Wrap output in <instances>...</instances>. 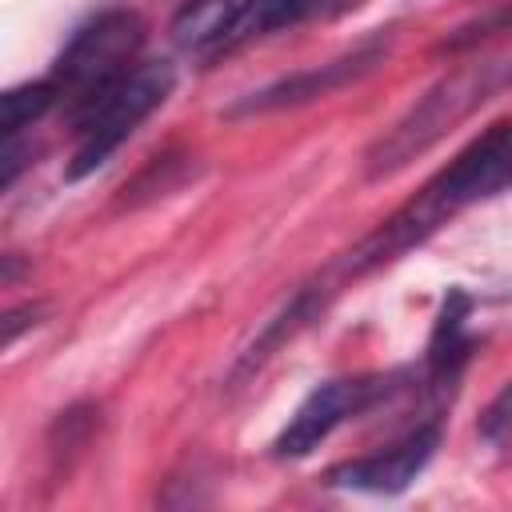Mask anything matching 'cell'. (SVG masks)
I'll list each match as a JSON object with an SVG mask.
<instances>
[{"label":"cell","instance_id":"cell-1","mask_svg":"<svg viewBox=\"0 0 512 512\" xmlns=\"http://www.w3.org/2000/svg\"><path fill=\"white\" fill-rule=\"evenodd\" d=\"M504 188H512V120L484 128L464 152H456L408 204H400L376 232H368L340 260V272L364 276L392 264L408 248L424 244L440 224Z\"/></svg>","mask_w":512,"mask_h":512},{"label":"cell","instance_id":"cell-2","mask_svg":"<svg viewBox=\"0 0 512 512\" xmlns=\"http://www.w3.org/2000/svg\"><path fill=\"white\" fill-rule=\"evenodd\" d=\"M508 88H512V56H484L452 68L388 132L372 140V148L364 152V176L368 180L396 176L400 168H408L416 156L436 148L452 128H460L472 112H480L488 100H496Z\"/></svg>","mask_w":512,"mask_h":512},{"label":"cell","instance_id":"cell-3","mask_svg":"<svg viewBox=\"0 0 512 512\" xmlns=\"http://www.w3.org/2000/svg\"><path fill=\"white\" fill-rule=\"evenodd\" d=\"M176 84V72L168 60H144L136 64L128 76H120L108 92H100L92 104H84L76 112V152L68 164V180H84L88 172H96L100 164H108V156L168 100Z\"/></svg>","mask_w":512,"mask_h":512},{"label":"cell","instance_id":"cell-4","mask_svg":"<svg viewBox=\"0 0 512 512\" xmlns=\"http://www.w3.org/2000/svg\"><path fill=\"white\" fill-rule=\"evenodd\" d=\"M140 44H144V20L128 8H108L92 16L84 28H76V36L48 72L56 92L72 100V116L136 68L132 60Z\"/></svg>","mask_w":512,"mask_h":512},{"label":"cell","instance_id":"cell-5","mask_svg":"<svg viewBox=\"0 0 512 512\" xmlns=\"http://www.w3.org/2000/svg\"><path fill=\"white\" fill-rule=\"evenodd\" d=\"M388 392V380L380 376H352V380H328L316 392L304 396V404L292 412V420L280 428L276 436V456L284 460H300L312 448H320L348 416H360L364 408H372L380 396Z\"/></svg>","mask_w":512,"mask_h":512},{"label":"cell","instance_id":"cell-6","mask_svg":"<svg viewBox=\"0 0 512 512\" xmlns=\"http://www.w3.org/2000/svg\"><path fill=\"white\" fill-rule=\"evenodd\" d=\"M436 444H440V424H420L400 444L332 468L328 484L352 488V492H372V496H396V492H404L424 472V464L432 460Z\"/></svg>","mask_w":512,"mask_h":512},{"label":"cell","instance_id":"cell-7","mask_svg":"<svg viewBox=\"0 0 512 512\" xmlns=\"http://www.w3.org/2000/svg\"><path fill=\"white\" fill-rule=\"evenodd\" d=\"M384 52H388V44H384V40H368V44H360V48H352V52H344V56H336V60L320 64V68H308V72L284 76V80H276V84H268V88H260V92H252V96H244L240 104H232V108H228V116H244V112H272V108H284V104H300V100L328 96V92H336V88H344V84L360 80L364 72H372V68L384 60Z\"/></svg>","mask_w":512,"mask_h":512},{"label":"cell","instance_id":"cell-8","mask_svg":"<svg viewBox=\"0 0 512 512\" xmlns=\"http://www.w3.org/2000/svg\"><path fill=\"white\" fill-rule=\"evenodd\" d=\"M240 0H184L180 12L172 16V40L176 48L192 56H216L228 52L232 20H236Z\"/></svg>","mask_w":512,"mask_h":512},{"label":"cell","instance_id":"cell-9","mask_svg":"<svg viewBox=\"0 0 512 512\" xmlns=\"http://www.w3.org/2000/svg\"><path fill=\"white\" fill-rule=\"evenodd\" d=\"M464 324H468V296L464 292H448V300H444V308L436 316V328H432V344H428V376H432V384H448L464 368L468 348H472Z\"/></svg>","mask_w":512,"mask_h":512},{"label":"cell","instance_id":"cell-10","mask_svg":"<svg viewBox=\"0 0 512 512\" xmlns=\"http://www.w3.org/2000/svg\"><path fill=\"white\" fill-rule=\"evenodd\" d=\"M336 8L332 0H240L236 8V20H232V36H228V48L252 40V36H264V32H276V28H288V24H300L308 16H320Z\"/></svg>","mask_w":512,"mask_h":512},{"label":"cell","instance_id":"cell-11","mask_svg":"<svg viewBox=\"0 0 512 512\" xmlns=\"http://www.w3.org/2000/svg\"><path fill=\"white\" fill-rule=\"evenodd\" d=\"M60 100L52 80H32V84H16L4 92V136L16 140L24 128H32L52 104Z\"/></svg>","mask_w":512,"mask_h":512},{"label":"cell","instance_id":"cell-12","mask_svg":"<svg viewBox=\"0 0 512 512\" xmlns=\"http://www.w3.org/2000/svg\"><path fill=\"white\" fill-rule=\"evenodd\" d=\"M480 436L492 440V444H500V440L512 436V384H508V388L488 404V412L480 416Z\"/></svg>","mask_w":512,"mask_h":512},{"label":"cell","instance_id":"cell-13","mask_svg":"<svg viewBox=\"0 0 512 512\" xmlns=\"http://www.w3.org/2000/svg\"><path fill=\"white\" fill-rule=\"evenodd\" d=\"M36 316H40V304H28V308H16V312H8V316H4V344H16L20 328L36 324Z\"/></svg>","mask_w":512,"mask_h":512}]
</instances>
